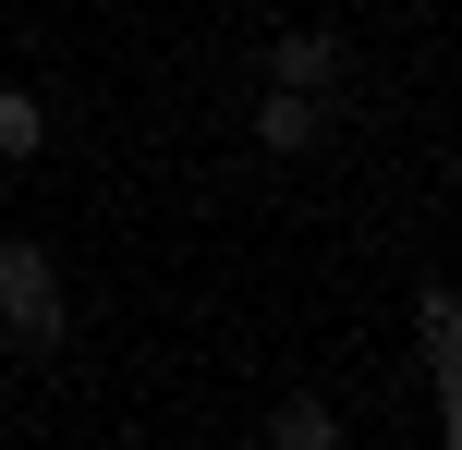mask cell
Here are the masks:
<instances>
[{
  "label": "cell",
  "instance_id": "obj_2",
  "mask_svg": "<svg viewBox=\"0 0 462 450\" xmlns=\"http://www.w3.org/2000/svg\"><path fill=\"white\" fill-rule=\"evenodd\" d=\"M255 146H268V159H317L328 146V97L317 86H268L255 97Z\"/></svg>",
  "mask_w": 462,
  "mask_h": 450
},
{
  "label": "cell",
  "instance_id": "obj_6",
  "mask_svg": "<svg viewBox=\"0 0 462 450\" xmlns=\"http://www.w3.org/2000/svg\"><path fill=\"white\" fill-rule=\"evenodd\" d=\"M268 438H280V450H328V438H341V414H328L317 390H292V402L268 414Z\"/></svg>",
  "mask_w": 462,
  "mask_h": 450
},
{
  "label": "cell",
  "instance_id": "obj_5",
  "mask_svg": "<svg viewBox=\"0 0 462 450\" xmlns=\"http://www.w3.org/2000/svg\"><path fill=\"white\" fill-rule=\"evenodd\" d=\"M37 146H49V97L37 86H0V170H24Z\"/></svg>",
  "mask_w": 462,
  "mask_h": 450
},
{
  "label": "cell",
  "instance_id": "obj_1",
  "mask_svg": "<svg viewBox=\"0 0 462 450\" xmlns=\"http://www.w3.org/2000/svg\"><path fill=\"white\" fill-rule=\"evenodd\" d=\"M0 341H13V354H61V341H73L61 268H49L37 232H0Z\"/></svg>",
  "mask_w": 462,
  "mask_h": 450
},
{
  "label": "cell",
  "instance_id": "obj_3",
  "mask_svg": "<svg viewBox=\"0 0 462 450\" xmlns=\"http://www.w3.org/2000/svg\"><path fill=\"white\" fill-rule=\"evenodd\" d=\"M341 73H353V49L341 37H328V24H280V37H268V86H341Z\"/></svg>",
  "mask_w": 462,
  "mask_h": 450
},
{
  "label": "cell",
  "instance_id": "obj_4",
  "mask_svg": "<svg viewBox=\"0 0 462 450\" xmlns=\"http://www.w3.org/2000/svg\"><path fill=\"white\" fill-rule=\"evenodd\" d=\"M414 354H426V378H439V390H450V365H462V305H450V292H439V280H426V292H414Z\"/></svg>",
  "mask_w": 462,
  "mask_h": 450
}]
</instances>
